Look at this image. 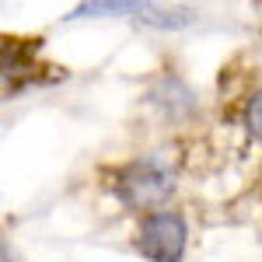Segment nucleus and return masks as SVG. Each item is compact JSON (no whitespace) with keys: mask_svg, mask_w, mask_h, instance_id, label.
Wrapping results in <instances>:
<instances>
[{"mask_svg":"<svg viewBox=\"0 0 262 262\" xmlns=\"http://www.w3.org/2000/svg\"><path fill=\"white\" fill-rule=\"evenodd\" d=\"M245 129H248L255 140H262V88L248 98V105H245Z\"/></svg>","mask_w":262,"mask_h":262,"instance_id":"obj_5","label":"nucleus"},{"mask_svg":"<svg viewBox=\"0 0 262 262\" xmlns=\"http://www.w3.org/2000/svg\"><path fill=\"white\" fill-rule=\"evenodd\" d=\"M116 200L129 210H154L175 196V171L171 164L150 154V158H137V161L122 164L116 171Z\"/></svg>","mask_w":262,"mask_h":262,"instance_id":"obj_1","label":"nucleus"},{"mask_svg":"<svg viewBox=\"0 0 262 262\" xmlns=\"http://www.w3.org/2000/svg\"><path fill=\"white\" fill-rule=\"evenodd\" d=\"M147 7V4H126V0H119V4H81V7H74L67 18H105V14H137L140 18V11Z\"/></svg>","mask_w":262,"mask_h":262,"instance_id":"obj_3","label":"nucleus"},{"mask_svg":"<svg viewBox=\"0 0 262 262\" xmlns=\"http://www.w3.org/2000/svg\"><path fill=\"white\" fill-rule=\"evenodd\" d=\"M140 21H143V25H150V28H164V32H168V28H182V25H189L192 14H189V11H164V7H150V4H147V7L140 11Z\"/></svg>","mask_w":262,"mask_h":262,"instance_id":"obj_4","label":"nucleus"},{"mask_svg":"<svg viewBox=\"0 0 262 262\" xmlns=\"http://www.w3.org/2000/svg\"><path fill=\"white\" fill-rule=\"evenodd\" d=\"M185 242H189L185 217L171 213V210H158V213L143 217L140 234H137V248L150 262H182Z\"/></svg>","mask_w":262,"mask_h":262,"instance_id":"obj_2","label":"nucleus"},{"mask_svg":"<svg viewBox=\"0 0 262 262\" xmlns=\"http://www.w3.org/2000/svg\"><path fill=\"white\" fill-rule=\"evenodd\" d=\"M0 262H14V255H11V248H7L4 238H0Z\"/></svg>","mask_w":262,"mask_h":262,"instance_id":"obj_6","label":"nucleus"}]
</instances>
